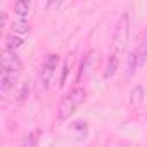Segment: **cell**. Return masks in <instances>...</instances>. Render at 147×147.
Instances as JSON below:
<instances>
[{"mask_svg": "<svg viewBox=\"0 0 147 147\" xmlns=\"http://www.w3.org/2000/svg\"><path fill=\"white\" fill-rule=\"evenodd\" d=\"M23 73V61L16 52H2V71H0V87L4 92H9L18 83Z\"/></svg>", "mask_w": 147, "mask_h": 147, "instance_id": "6da1fadb", "label": "cell"}, {"mask_svg": "<svg viewBox=\"0 0 147 147\" xmlns=\"http://www.w3.org/2000/svg\"><path fill=\"white\" fill-rule=\"evenodd\" d=\"M59 64H61V55L55 54V52H50L45 55L40 69H38V75H36V80H35V95H43L47 94V90L52 87V82H54V76H55V71L59 69Z\"/></svg>", "mask_w": 147, "mask_h": 147, "instance_id": "7a4b0ae2", "label": "cell"}, {"mask_svg": "<svg viewBox=\"0 0 147 147\" xmlns=\"http://www.w3.org/2000/svg\"><path fill=\"white\" fill-rule=\"evenodd\" d=\"M85 99H87V92L82 87H75L69 92H66L57 106V119L59 121L69 119V116L76 113V109L85 102Z\"/></svg>", "mask_w": 147, "mask_h": 147, "instance_id": "3957f363", "label": "cell"}, {"mask_svg": "<svg viewBox=\"0 0 147 147\" xmlns=\"http://www.w3.org/2000/svg\"><path fill=\"white\" fill-rule=\"evenodd\" d=\"M130 38V12H123L116 23V30H114V47L116 52L123 50L128 43Z\"/></svg>", "mask_w": 147, "mask_h": 147, "instance_id": "277c9868", "label": "cell"}, {"mask_svg": "<svg viewBox=\"0 0 147 147\" xmlns=\"http://www.w3.org/2000/svg\"><path fill=\"white\" fill-rule=\"evenodd\" d=\"M97 62H99V52H97V50H90V52L83 57V61H82V64H80V73H78V78H76L78 83H80L82 80H85L87 76H90V73L94 71V67L97 66Z\"/></svg>", "mask_w": 147, "mask_h": 147, "instance_id": "5b68a950", "label": "cell"}, {"mask_svg": "<svg viewBox=\"0 0 147 147\" xmlns=\"http://www.w3.org/2000/svg\"><path fill=\"white\" fill-rule=\"evenodd\" d=\"M135 57H137V66L138 67H142L147 62V28H145V31H144V35H142L137 49H135Z\"/></svg>", "mask_w": 147, "mask_h": 147, "instance_id": "8992f818", "label": "cell"}, {"mask_svg": "<svg viewBox=\"0 0 147 147\" xmlns=\"http://www.w3.org/2000/svg\"><path fill=\"white\" fill-rule=\"evenodd\" d=\"M9 28H11L12 35L23 36V35H26L30 31V21H28V18H16L14 21H11Z\"/></svg>", "mask_w": 147, "mask_h": 147, "instance_id": "52a82bcc", "label": "cell"}, {"mask_svg": "<svg viewBox=\"0 0 147 147\" xmlns=\"http://www.w3.org/2000/svg\"><path fill=\"white\" fill-rule=\"evenodd\" d=\"M118 66H119V54L118 52H113L111 57L107 59V64H106V69H104V78L109 80L116 75L118 71Z\"/></svg>", "mask_w": 147, "mask_h": 147, "instance_id": "ba28073f", "label": "cell"}, {"mask_svg": "<svg viewBox=\"0 0 147 147\" xmlns=\"http://www.w3.org/2000/svg\"><path fill=\"white\" fill-rule=\"evenodd\" d=\"M23 45H24V38H23V36H18V35L9 33V35L5 36L4 50H9V52H18V49H21Z\"/></svg>", "mask_w": 147, "mask_h": 147, "instance_id": "9c48e42d", "label": "cell"}, {"mask_svg": "<svg viewBox=\"0 0 147 147\" xmlns=\"http://www.w3.org/2000/svg\"><path fill=\"white\" fill-rule=\"evenodd\" d=\"M40 137H42V130L36 128V130L30 131L28 135H24V138L21 140L19 147H36V144L40 142Z\"/></svg>", "mask_w": 147, "mask_h": 147, "instance_id": "30bf717a", "label": "cell"}, {"mask_svg": "<svg viewBox=\"0 0 147 147\" xmlns=\"http://www.w3.org/2000/svg\"><path fill=\"white\" fill-rule=\"evenodd\" d=\"M69 130H71V133L75 135L78 140H85V137H87V123L85 121H75V123H71V126H69Z\"/></svg>", "mask_w": 147, "mask_h": 147, "instance_id": "8fae6325", "label": "cell"}, {"mask_svg": "<svg viewBox=\"0 0 147 147\" xmlns=\"http://www.w3.org/2000/svg\"><path fill=\"white\" fill-rule=\"evenodd\" d=\"M144 87L142 85H135L130 92V104L131 106H138L142 100H144Z\"/></svg>", "mask_w": 147, "mask_h": 147, "instance_id": "7c38bea8", "label": "cell"}, {"mask_svg": "<svg viewBox=\"0 0 147 147\" xmlns=\"http://www.w3.org/2000/svg\"><path fill=\"white\" fill-rule=\"evenodd\" d=\"M14 12L18 18H28L30 14V4L24 2V0H19V2L14 4Z\"/></svg>", "mask_w": 147, "mask_h": 147, "instance_id": "4fadbf2b", "label": "cell"}, {"mask_svg": "<svg viewBox=\"0 0 147 147\" xmlns=\"http://www.w3.org/2000/svg\"><path fill=\"white\" fill-rule=\"evenodd\" d=\"M28 94H30V88H28V83H23L21 85V90H19V95H18V100L23 102L28 99Z\"/></svg>", "mask_w": 147, "mask_h": 147, "instance_id": "5bb4252c", "label": "cell"}, {"mask_svg": "<svg viewBox=\"0 0 147 147\" xmlns=\"http://www.w3.org/2000/svg\"><path fill=\"white\" fill-rule=\"evenodd\" d=\"M67 71H69V61H66V62L62 64V75H61V80H59V82H61V83H59L61 87H62V85H64V82H66V76H67Z\"/></svg>", "mask_w": 147, "mask_h": 147, "instance_id": "9a60e30c", "label": "cell"}]
</instances>
